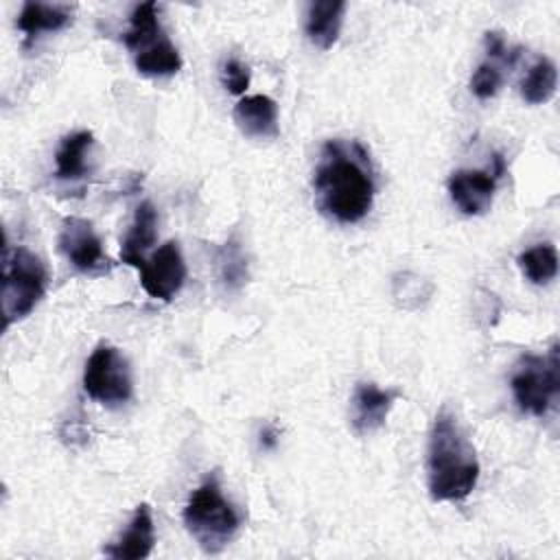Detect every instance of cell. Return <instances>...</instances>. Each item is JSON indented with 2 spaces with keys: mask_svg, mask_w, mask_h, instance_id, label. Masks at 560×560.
<instances>
[{
  "mask_svg": "<svg viewBox=\"0 0 560 560\" xmlns=\"http://www.w3.org/2000/svg\"><path fill=\"white\" fill-rule=\"evenodd\" d=\"M317 208L339 221H361L374 199V177L368 151L357 142L328 140L322 149L313 177Z\"/></svg>",
  "mask_w": 560,
  "mask_h": 560,
  "instance_id": "obj_1",
  "label": "cell"
},
{
  "mask_svg": "<svg viewBox=\"0 0 560 560\" xmlns=\"http://www.w3.org/2000/svg\"><path fill=\"white\" fill-rule=\"evenodd\" d=\"M479 479V462L472 442L455 411L446 405L438 411L427 448V483L433 501H462Z\"/></svg>",
  "mask_w": 560,
  "mask_h": 560,
  "instance_id": "obj_2",
  "label": "cell"
},
{
  "mask_svg": "<svg viewBox=\"0 0 560 560\" xmlns=\"http://www.w3.org/2000/svg\"><path fill=\"white\" fill-rule=\"evenodd\" d=\"M184 525L206 553L225 549L241 527L238 512L223 497L217 475H208L184 508Z\"/></svg>",
  "mask_w": 560,
  "mask_h": 560,
  "instance_id": "obj_3",
  "label": "cell"
},
{
  "mask_svg": "<svg viewBox=\"0 0 560 560\" xmlns=\"http://www.w3.org/2000/svg\"><path fill=\"white\" fill-rule=\"evenodd\" d=\"M48 284V269L39 256L26 247H15L2 256V322L9 328L24 319L44 298Z\"/></svg>",
  "mask_w": 560,
  "mask_h": 560,
  "instance_id": "obj_4",
  "label": "cell"
},
{
  "mask_svg": "<svg viewBox=\"0 0 560 560\" xmlns=\"http://www.w3.org/2000/svg\"><path fill=\"white\" fill-rule=\"evenodd\" d=\"M512 394L521 411L542 418L556 402L560 394V363H558V343L551 346L547 357L525 354L512 378Z\"/></svg>",
  "mask_w": 560,
  "mask_h": 560,
  "instance_id": "obj_5",
  "label": "cell"
},
{
  "mask_svg": "<svg viewBox=\"0 0 560 560\" xmlns=\"http://www.w3.org/2000/svg\"><path fill=\"white\" fill-rule=\"evenodd\" d=\"M83 389L90 398L107 407L125 405L133 394L127 359L118 348L101 343L92 350L83 370Z\"/></svg>",
  "mask_w": 560,
  "mask_h": 560,
  "instance_id": "obj_6",
  "label": "cell"
},
{
  "mask_svg": "<svg viewBox=\"0 0 560 560\" xmlns=\"http://www.w3.org/2000/svg\"><path fill=\"white\" fill-rule=\"evenodd\" d=\"M59 249L72 262V267L88 276H98L109 269V258L103 252V243L92 223L81 217H66L59 230Z\"/></svg>",
  "mask_w": 560,
  "mask_h": 560,
  "instance_id": "obj_7",
  "label": "cell"
},
{
  "mask_svg": "<svg viewBox=\"0 0 560 560\" xmlns=\"http://www.w3.org/2000/svg\"><path fill=\"white\" fill-rule=\"evenodd\" d=\"M186 280V262L177 241H166L140 269L142 289L162 302H171Z\"/></svg>",
  "mask_w": 560,
  "mask_h": 560,
  "instance_id": "obj_8",
  "label": "cell"
},
{
  "mask_svg": "<svg viewBox=\"0 0 560 560\" xmlns=\"http://www.w3.org/2000/svg\"><path fill=\"white\" fill-rule=\"evenodd\" d=\"M398 396H400L398 389H383L374 383H359L350 400V407H352L350 420L354 431L359 435H368L381 429Z\"/></svg>",
  "mask_w": 560,
  "mask_h": 560,
  "instance_id": "obj_9",
  "label": "cell"
},
{
  "mask_svg": "<svg viewBox=\"0 0 560 560\" xmlns=\"http://www.w3.org/2000/svg\"><path fill=\"white\" fill-rule=\"evenodd\" d=\"M448 195L451 201L468 217L483 214L494 197L497 177L486 171L459 168L448 177Z\"/></svg>",
  "mask_w": 560,
  "mask_h": 560,
  "instance_id": "obj_10",
  "label": "cell"
},
{
  "mask_svg": "<svg viewBox=\"0 0 560 560\" xmlns=\"http://www.w3.org/2000/svg\"><path fill=\"white\" fill-rule=\"evenodd\" d=\"M153 542H155V532H153L151 508L147 503H140L133 510L127 529L120 534L116 542L107 545L103 553L118 560H140L151 553Z\"/></svg>",
  "mask_w": 560,
  "mask_h": 560,
  "instance_id": "obj_11",
  "label": "cell"
},
{
  "mask_svg": "<svg viewBox=\"0 0 560 560\" xmlns=\"http://www.w3.org/2000/svg\"><path fill=\"white\" fill-rule=\"evenodd\" d=\"M234 122L247 138H276L278 136V105L267 94L243 96L234 107Z\"/></svg>",
  "mask_w": 560,
  "mask_h": 560,
  "instance_id": "obj_12",
  "label": "cell"
},
{
  "mask_svg": "<svg viewBox=\"0 0 560 560\" xmlns=\"http://www.w3.org/2000/svg\"><path fill=\"white\" fill-rule=\"evenodd\" d=\"M343 0H315L306 7L304 31L313 46L328 50L335 46L343 24Z\"/></svg>",
  "mask_w": 560,
  "mask_h": 560,
  "instance_id": "obj_13",
  "label": "cell"
},
{
  "mask_svg": "<svg viewBox=\"0 0 560 560\" xmlns=\"http://www.w3.org/2000/svg\"><path fill=\"white\" fill-rule=\"evenodd\" d=\"M72 22V7L24 2L18 15V28L24 33V46H31L42 33H55Z\"/></svg>",
  "mask_w": 560,
  "mask_h": 560,
  "instance_id": "obj_14",
  "label": "cell"
},
{
  "mask_svg": "<svg viewBox=\"0 0 560 560\" xmlns=\"http://www.w3.org/2000/svg\"><path fill=\"white\" fill-rule=\"evenodd\" d=\"M155 225H158V212L153 208L151 201H142L136 208L131 228L127 232V236L122 238V247H120V260L133 269H142L147 258V249L153 245L155 241Z\"/></svg>",
  "mask_w": 560,
  "mask_h": 560,
  "instance_id": "obj_15",
  "label": "cell"
},
{
  "mask_svg": "<svg viewBox=\"0 0 560 560\" xmlns=\"http://www.w3.org/2000/svg\"><path fill=\"white\" fill-rule=\"evenodd\" d=\"M94 142L92 131H74L66 136L55 153V177L63 182H74L85 177L88 164L85 155Z\"/></svg>",
  "mask_w": 560,
  "mask_h": 560,
  "instance_id": "obj_16",
  "label": "cell"
},
{
  "mask_svg": "<svg viewBox=\"0 0 560 560\" xmlns=\"http://www.w3.org/2000/svg\"><path fill=\"white\" fill-rule=\"evenodd\" d=\"M136 70L144 77H171L179 72L182 57L166 35L133 55Z\"/></svg>",
  "mask_w": 560,
  "mask_h": 560,
  "instance_id": "obj_17",
  "label": "cell"
},
{
  "mask_svg": "<svg viewBox=\"0 0 560 560\" xmlns=\"http://www.w3.org/2000/svg\"><path fill=\"white\" fill-rule=\"evenodd\" d=\"M164 35L160 20H158V4L155 2H142L138 4L129 15V28L122 35L125 46L131 50V55L140 52L155 39Z\"/></svg>",
  "mask_w": 560,
  "mask_h": 560,
  "instance_id": "obj_18",
  "label": "cell"
},
{
  "mask_svg": "<svg viewBox=\"0 0 560 560\" xmlns=\"http://www.w3.org/2000/svg\"><path fill=\"white\" fill-rule=\"evenodd\" d=\"M214 267H217V278L219 282L228 289V291H236L241 289L247 278H249V271H247V256L241 247V243L236 238H230L228 243H223L219 249H217V256H214Z\"/></svg>",
  "mask_w": 560,
  "mask_h": 560,
  "instance_id": "obj_19",
  "label": "cell"
},
{
  "mask_svg": "<svg viewBox=\"0 0 560 560\" xmlns=\"http://www.w3.org/2000/svg\"><path fill=\"white\" fill-rule=\"evenodd\" d=\"M556 85H558L556 63L547 57H540L521 81V96L529 105H540L556 94Z\"/></svg>",
  "mask_w": 560,
  "mask_h": 560,
  "instance_id": "obj_20",
  "label": "cell"
},
{
  "mask_svg": "<svg viewBox=\"0 0 560 560\" xmlns=\"http://www.w3.org/2000/svg\"><path fill=\"white\" fill-rule=\"evenodd\" d=\"M523 276L534 284H547L558 273V252L551 243H540L525 249L518 258Z\"/></svg>",
  "mask_w": 560,
  "mask_h": 560,
  "instance_id": "obj_21",
  "label": "cell"
},
{
  "mask_svg": "<svg viewBox=\"0 0 560 560\" xmlns=\"http://www.w3.org/2000/svg\"><path fill=\"white\" fill-rule=\"evenodd\" d=\"M501 83H503V74H501L499 66H494V63H490V61L479 63L477 70H475L472 77H470V90H472V94H475L477 98H481V101L492 98V96L499 92Z\"/></svg>",
  "mask_w": 560,
  "mask_h": 560,
  "instance_id": "obj_22",
  "label": "cell"
},
{
  "mask_svg": "<svg viewBox=\"0 0 560 560\" xmlns=\"http://www.w3.org/2000/svg\"><path fill=\"white\" fill-rule=\"evenodd\" d=\"M249 79H252V72L249 68L238 61V59H228L223 63V70H221V81L225 85V90L230 94H245V90L249 88Z\"/></svg>",
  "mask_w": 560,
  "mask_h": 560,
  "instance_id": "obj_23",
  "label": "cell"
},
{
  "mask_svg": "<svg viewBox=\"0 0 560 560\" xmlns=\"http://www.w3.org/2000/svg\"><path fill=\"white\" fill-rule=\"evenodd\" d=\"M276 444H278V431H276L271 424H265L262 431H260V446H262L265 451H269V448H273Z\"/></svg>",
  "mask_w": 560,
  "mask_h": 560,
  "instance_id": "obj_24",
  "label": "cell"
}]
</instances>
